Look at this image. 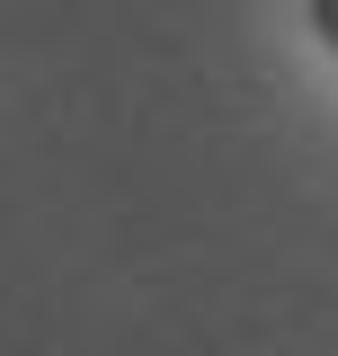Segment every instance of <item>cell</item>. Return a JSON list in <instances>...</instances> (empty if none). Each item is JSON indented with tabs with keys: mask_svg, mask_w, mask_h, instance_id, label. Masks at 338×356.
Listing matches in <instances>:
<instances>
[{
	"mask_svg": "<svg viewBox=\"0 0 338 356\" xmlns=\"http://www.w3.org/2000/svg\"><path fill=\"white\" fill-rule=\"evenodd\" d=\"M312 27H321V44L338 54V0H312Z\"/></svg>",
	"mask_w": 338,
	"mask_h": 356,
	"instance_id": "6da1fadb",
	"label": "cell"
}]
</instances>
